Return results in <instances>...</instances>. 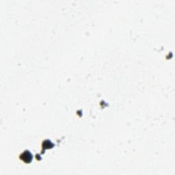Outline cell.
I'll return each instance as SVG.
<instances>
[{
	"mask_svg": "<svg viewBox=\"0 0 175 175\" xmlns=\"http://www.w3.org/2000/svg\"><path fill=\"white\" fill-rule=\"evenodd\" d=\"M21 159L26 163H30L31 162L32 159V155L31 154V153L28 151H26L22 155H21Z\"/></svg>",
	"mask_w": 175,
	"mask_h": 175,
	"instance_id": "cell-1",
	"label": "cell"
}]
</instances>
